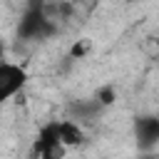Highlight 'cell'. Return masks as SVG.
<instances>
[{"label": "cell", "mask_w": 159, "mask_h": 159, "mask_svg": "<svg viewBox=\"0 0 159 159\" xmlns=\"http://www.w3.org/2000/svg\"><path fill=\"white\" fill-rule=\"evenodd\" d=\"M60 27L45 15L42 10V2H35L25 10L22 20L17 22V35L22 40H45V37H52Z\"/></svg>", "instance_id": "obj_1"}, {"label": "cell", "mask_w": 159, "mask_h": 159, "mask_svg": "<svg viewBox=\"0 0 159 159\" xmlns=\"http://www.w3.org/2000/svg\"><path fill=\"white\" fill-rule=\"evenodd\" d=\"M32 159H65L67 157V147L62 144L60 134H57V119L45 122L37 132V137L32 139V149H30Z\"/></svg>", "instance_id": "obj_2"}, {"label": "cell", "mask_w": 159, "mask_h": 159, "mask_svg": "<svg viewBox=\"0 0 159 159\" xmlns=\"http://www.w3.org/2000/svg\"><path fill=\"white\" fill-rule=\"evenodd\" d=\"M30 82L27 67L12 60H0V107L7 104L12 97H17Z\"/></svg>", "instance_id": "obj_3"}, {"label": "cell", "mask_w": 159, "mask_h": 159, "mask_svg": "<svg viewBox=\"0 0 159 159\" xmlns=\"http://www.w3.org/2000/svg\"><path fill=\"white\" fill-rule=\"evenodd\" d=\"M132 134L139 152H154L159 147V114H137L132 122Z\"/></svg>", "instance_id": "obj_4"}, {"label": "cell", "mask_w": 159, "mask_h": 159, "mask_svg": "<svg viewBox=\"0 0 159 159\" xmlns=\"http://www.w3.org/2000/svg\"><path fill=\"white\" fill-rule=\"evenodd\" d=\"M57 134H60L62 144L67 147V152L77 149V147H84V142H87V129L80 122L70 119V117L67 119H57Z\"/></svg>", "instance_id": "obj_5"}, {"label": "cell", "mask_w": 159, "mask_h": 159, "mask_svg": "<svg viewBox=\"0 0 159 159\" xmlns=\"http://www.w3.org/2000/svg\"><path fill=\"white\" fill-rule=\"evenodd\" d=\"M97 102L102 104V107H109L112 102H114V89L112 87H102V89H97Z\"/></svg>", "instance_id": "obj_6"}, {"label": "cell", "mask_w": 159, "mask_h": 159, "mask_svg": "<svg viewBox=\"0 0 159 159\" xmlns=\"http://www.w3.org/2000/svg\"><path fill=\"white\" fill-rule=\"evenodd\" d=\"M0 60H5V45H2V40H0Z\"/></svg>", "instance_id": "obj_7"}, {"label": "cell", "mask_w": 159, "mask_h": 159, "mask_svg": "<svg viewBox=\"0 0 159 159\" xmlns=\"http://www.w3.org/2000/svg\"><path fill=\"white\" fill-rule=\"evenodd\" d=\"M157 52H159V37H157Z\"/></svg>", "instance_id": "obj_8"}, {"label": "cell", "mask_w": 159, "mask_h": 159, "mask_svg": "<svg viewBox=\"0 0 159 159\" xmlns=\"http://www.w3.org/2000/svg\"><path fill=\"white\" fill-rule=\"evenodd\" d=\"M127 2H134V0H127Z\"/></svg>", "instance_id": "obj_9"}]
</instances>
